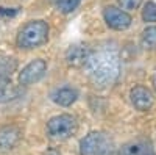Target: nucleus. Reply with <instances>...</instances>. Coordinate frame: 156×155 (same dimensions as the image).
Here are the masks:
<instances>
[{
  "instance_id": "0eeeda50",
  "label": "nucleus",
  "mask_w": 156,
  "mask_h": 155,
  "mask_svg": "<svg viewBox=\"0 0 156 155\" xmlns=\"http://www.w3.org/2000/svg\"><path fill=\"white\" fill-rule=\"evenodd\" d=\"M129 100H131L133 107L139 111H147L153 107V94L148 88L145 86H134L131 91H129Z\"/></svg>"
},
{
  "instance_id": "a211bd4d",
  "label": "nucleus",
  "mask_w": 156,
  "mask_h": 155,
  "mask_svg": "<svg viewBox=\"0 0 156 155\" xmlns=\"http://www.w3.org/2000/svg\"><path fill=\"white\" fill-rule=\"evenodd\" d=\"M44 155H61V153H59L56 149H48V150H47Z\"/></svg>"
},
{
  "instance_id": "f03ea898",
  "label": "nucleus",
  "mask_w": 156,
  "mask_h": 155,
  "mask_svg": "<svg viewBox=\"0 0 156 155\" xmlns=\"http://www.w3.org/2000/svg\"><path fill=\"white\" fill-rule=\"evenodd\" d=\"M48 39V24L45 20H30L19 30L16 44L20 49H36Z\"/></svg>"
},
{
  "instance_id": "6e6552de",
  "label": "nucleus",
  "mask_w": 156,
  "mask_h": 155,
  "mask_svg": "<svg viewBox=\"0 0 156 155\" xmlns=\"http://www.w3.org/2000/svg\"><path fill=\"white\" fill-rule=\"evenodd\" d=\"M20 128L16 125H5L0 128V150H11L20 141Z\"/></svg>"
},
{
  "instance_id": "f8f14e48",
  "label": "nucleus",
  "mask_w": 156,
  "mask_h": 155,
  "mask_svg": "<svg viewBox=\"0 0 156 155\" xmlns=\"http://www.w3.org/2000/svg\"><path fill=\"white\" fill-rule=\"evenodd\" d=\"M17 68V61L11 57L0 58V80H11L12 72Z\"/></svg>"
},
{
  "instance_id": "dca6fc26",
  "label": "nucleus",
  "mask_w": 156,
  "mask_h": 155,
  "mask_svg": "<svg viewBox=\"0 0 156 155\" xmlns=\"http://www.w3.org/2000/svg\"><path fill=\"white\" fill-rule=\"evenodd\" d=\"M142 19L144 22H156V3L147 2L142 9Z\"/></svg>"
},
{
  "instance_id": "4468645a",
  "label": "nucleus",
  "mask_w": 156,
  "mask_h": 155,
  "mask_svg": "<svg viewBox=\"0 0 156 155\" xmlns=\"http://www.w3.org/2000/svg\"><path fill=\"white\" fill-rule=\"evenodd\" d=\"M17 96V89L12 86L11 80H0V102Z\"/></svg>"
},
{
  "instance_id": "423d86ee",
  "label": "nucleus",
  "mask_w": 156,
  "mask_h": 155,
  "mask_svg": "<svg viewBox=\"0 0 156 155\" xmlns=\"http://www.w3.org/2000/svg\"><path fill=\"white\" fill-rule=\"evenodd\" d=\"M103 17H105L106 25L112 30H126L133 22L131 16L126 11L115 6H106L103 11Z\"/></svg>"
},
{
  "instance_id": "f257e3e1",
  "label": "nucleus",
  "mask_w": 156,
  "mask_h": 155,
  "mask_svg": "<svg viewBox=\"0 0 156 155\" xmlns=\"http://www.w3.org/2000/svg\"><path fill=\"white\" fill-rule=\"evenodd\" d=\"M89 80L98 88H108L117 82L120 75V60L114 50L101 49L90 52L84 64Z\"/></svg>"
},
{
  "instance_id": "39448f33",
  "label": "nucleus",
  "mask_w": 156,
  "mask_h": 155,
  "mask_svg": "<svg viewBox=\"0 0 156 155\" xmlns=\"http://www.w3.org/2000/svg\"><path fill=\"white\" fill-rule=\"evenodd\" d=\"M47 72V63L42 58H37L30 61L20 72H19V83L22 86H30L37 83Z\"/></svg>"
},
{
  "instance_id": "7ed1b4c3",
  "label": "nucleus",
  "mask_w": 156,
  "mask_h": 155,
  "mask_svg": "<svg viewBox=\"0 0 156 155\" xmlns=\"http://www.w3.org/2000/svg\"><path fill=\"white\" fill-rule=\"evenodd\" d=\"M114 141L105 132H90L80 141L81 155H112Z\"/></svg>"
},
{
  "instance_id": "ddd939ff",
  "label": "nucleus",
  "mask_w": 156,
  "mask_h": 155,
  "mask_svg": "<svg viewBox=\"0 0 156 155\" xmlns=\"http://www.w3.org/2000/svg\"><path fill=\"white\" fill-rule=\"evenodd\" d=\"M140 44L147 50H156V25L147 27L144 31H142Z\"/></svg>"
},
{
  "instance_id": "9d476101",
  "label": "nucleus",
  "mask_w": 156,
  "mask_h": 155,
  "mask_svg": "<svg viewBox=\"0 0 156 155\" xmlns=\"http://www.w3.org/2000/svg\"><path fill=\"white\" fill-rule=\"evenodd\" d=\"M90 55V50L86 47V46H81V44H75V46H70L66 52V61L69 66H73V68H80V66H84L87 58Z\"/></svg>"
},
{
  "instance_id": "f3484780",
  "label": "nucleus",
  "mask_w": 156,
  "mask_h": 155,
  "mask_svg": "<svg viewBox=\"0 0 156 155\" xmlns=\"http://www.w3.org/2000/svg\"><path fill=\"white\" fill-rule=\"evenodd\" d=\"M142 3V0H119V5L123 9H137Z\"/></svg>"
},
{
  "instance_id": "2eb2a0df",
  "label": "nucleus",
  "mask_w": 156,
  "mask_h": 155,
  "mask_svg": "<svg viewBox=\"0 0 156 155\" xmlns=\"http://www.w3.org/2000/svg\"><path fill=\"white\" fill-rule=\"evenodd\" d=\"M81 0H51V3L55 5L56 9H59L61 13H72L73 9H76V6L80 5Z\"/></svg>"
},
{
  "instance_id": "1a4fd4ad",
  "label": "nucleus",
  "mask_w": 156,
  "mask_h": 155,
  "mask_svg": "<svg viewBox=\"0 0 156 155\" xmlns=\"http://www.w3.org/2000/svg\"><path fill=\"white\" fill-rule=\"evenodd\" d=\"M119 155H156L153 146L145 139H133L123 144Z\"/></svg>"
},
{
  "instance_id": "6ab92c4d",
  "label": "nucleus",
  "mask_w": 156,
  "mask_h": 155,
  "mask_svg": "<svg viewBox=\"0 0 156 155\" xmlns=\"http://www.w3.org/2000/svg\"><path fill=\"white\" fill-rule=\"evenodd\" d=\"M153 86H154V91H156V71L153 74Z\"/></svg>"
},
{
  "instance_id": "20e7f679",
  "label": "nucleus",
  "mask_w": 156,
  "mask_h": 155,
  "mask_svg": "<svg viewBox=\"0 0 156 155\" xmlns=\"http://www.w3.org/2000/svg\"><path fill=\"white\" fill-rule=\"evenodd\" d=\"M78 130V122L72 114H58L47 122V135L50 139L64 141L73 136Z\"/></svg>"
},
{
  "instance_id": "9b49d317",
  "label": "nucleus",
  "mask_w": 156,
  "mask_h": 155,
  "mask_svg": "<svg viewBox=\"0 0 156 155\" xmlns=\"http://www.w3.org/2000/svg\"><path fill=\"white\" fill-rule=\"evenodd\" d=\"M76 97H78L76 89H73L70 86L58 88V89H55V91L51 93V100H53L55 103H58V105H61V107L72 105V103L76 100Z\"/></svg>"
}]
</instances>
